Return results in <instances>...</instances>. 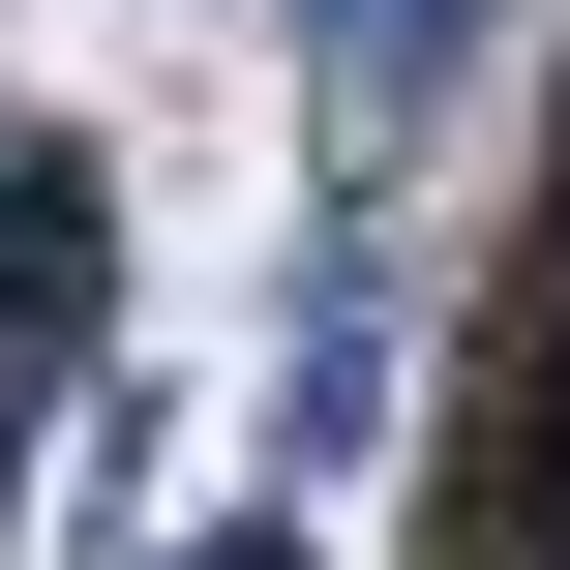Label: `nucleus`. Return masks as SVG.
Segmentation results:
<instances>
[{
  "mask_svg": "<svg viewBox=\"0 0 570 570\" xmlns=\"http://www.w3.org/2000/svg\"><path fill=\"white\" fill-rule=\"evenodd\" d=\"M120 331V180L90 150H0V391H60Z\"/></svg>",
  "mask_w": 570,
  "mask_h": 570,
  "instance_id": "obj_1",
  "label": "nucleus"
},
{
  "mask_svg": "<svg viewBox=\"0 0 570 570\" xmlns=\"http://www.w3.org/2000/svg\"><path fill=\"white\" fill-rule=\"evenodd\" d=\"M481 30H511V0H301V90H331V150H421V120L481 90Z\"/></svg>",
  "mask_w": 570,
  "mask_h": 570,
  "instance_id": "obj_2",
  "label": "nucleus"
},
{
  "mask_svg": "<svg viewBox=\"0 0 570 570\" xmlns=\"http://www.w3.org/2000/svg\"><path fill=\"white\" fill-rule=\"evenodd\" d=\"M180 570H301V511H210V541H180Z\"/></svg>",
  "mask_w": 570,
  "mask_h": 570,
  "instance_id": "obj_3",
  "label": "nucleus"
}]
</instances>
